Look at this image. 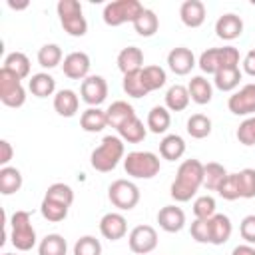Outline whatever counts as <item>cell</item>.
Masks as SVG:
<instances>
[{
	"mask_svg": "<svg viewBox=\"0 0 255 255\" xmlns=\"http://www.w3.org/2000/svg\"><path fill=\"white\" fill-rule=\"evenodd\" d=\"M201 185H203V163L191 157L181 161V165L177 167V175L169 187V195L175 201L183 203V201H189Z\"/></svg>",
	"mask_w": 255,
	"mask_h": 255,
	"instance_id": "6da1fadb",
	"label": "cell"
},
{
	"mask_svg": "<svg viewBox=\"0 0 255 255\" xmlns=\"http://www.w3.org/2000/svg\"><path fill=\"white\" fill-rule=\"evenodd\" d=\"M124 151H126L124 149V139L120 135H106L102 139V143L92 151L90 163L96 171L108 173V171L116 169L120 159H124Z\"/></svg>",
	"mask_w": 255,
	"mask_h": 255,
	"instance_id": "7a4b0ae2",
	"label": "cell"
},
{
	"mask_svg": "<svg viewBox=\"0 0 255 255\" xmlns=\"http://www.w3.org/2000/svg\"><path fill=\"white\" fill-rule=\"evenodd\" d=\"M199 68L205 74H217L223 68H235L239 66V50L235 46H223V48H209L199 56Z\"/></svg>",
	"mask_w": 255,
	"mask_h": 255,
	"instance_id": "3957f363",
	"label": "cell"
},
{
	"mask_svg": "<svg viewBox=\"0 0 255 255\" xmlns=\"http://www.w3.org/2000/svg\"><path fill=\"white\" fill-rule=\"evenodd\" d=\"M159 157L153 151H129L124 157V169L129 177L151 179L159 173Z\"/></svg>",
	"mask_w": 255,
	"mask_h": 255,
	"instance_id": "277c9868",
	"label": "cell"
},
{
	"mask_svg": "<svg viewBox=\"0 0 255 255\" xmlns=\"http://www.w3.org/2000/svg\"><path fill=\"white\" fill-rule=\"evenodd\" d=\"M10 241L18 251H30L36 245V231L32 227L30 211H14L10 217Z\"/></svg>",
	"mask_w": 255,
	"mask_h": 255,
	"instance_id": "5b68a950",
	"label": "cell"
},
{
	"mask_svg": "<svg viewBox=\"0 0 255 255\" xmlns=\"http://www.w3.org/2000/svg\"><path fill=\"white\" fill-rule=\"evenodd\" d=\"M143 10L145 8H143V4L139 0H114V2L106 4L102 18H104V22L108 26L116 28V26H122L126 22L133 24L141 16Z\"/></svg>",
	"mask_w": 255,
	"mask_h": 255,
	"instance_id": "8992f818",
	"label": "cell"
},
{
	"mask_svg": "<svg viewBox=\"0 0 255 255\" xmlns=\"http://www.w3.org/2000/svg\"><path fill=\"white\" fill-rule=\"evenodd\" d=\"M58 16H60V24L62 28L74 36V38H82L88 32V22L84 18L82 12V4L78 0H60L58 6Z\"/></svg>",
	"mask_w": 255,
	"mask_h": 255,
	"instance_id": "52a82bcc",
	"label": "cell"
},
{
	"mask_svg": "<svg viewBox=\"0 0 255 255\" xmlns=\"http://www.w3.org/2000/svg\"><path fill=\"white\" fill-rule=\"evenodd\" d=\"M108 197L114 207L129 211L139 203V187L129 179H116L108 187Z\"/></svg>",
	"mask_w": 255,
	"mask_h": 255,
	"instance_id": "ba28073f",
	"label": "cell"
},
{
	"mask_svg": "<svg viewBox=\"0 0 255 255\" xmlns=\"http://www.w3.org/2000/svg\"><path fill=\"white\" fill-rule=\"evenodd\" d=\"M0 102L8 108H20L26 102V90L22 86V80L4 68H0Z\"/></svg>",
	"mask_w": 255,
	"mask_h": 255,
	"instance_id": "9c48e42d",
	"label": "cell"
},
{
	"mask_svg": "<svg viewBox=\"0 0 255 255\" xmlns=\"http://www.w3.org/2000/svg\"><path fill=\"white\" fill-rule=\"evenodd\" d=\"M129 249L137 255H147L157 247V231L151 225H135L128 235Z\"/></svg>",
	"mask_w": 255,
	"mask_h": 255,
	"instance_id": "30bf717a",
	"label": "cell"
},
{
	"mask_svg": "<svg viewBox=\"0 0 255 255\" xmlns=\"http://www.w3.org/2000/svg\"><path fill=\"white\" fill-rule=\"evenodd\" d=\"M227 108L235 116H255V84H245L227 100Z\"/></svg>",
	"mask_w": 255,
	"mask_h": 255,
	"instance_id": "8fae6325",
	"label": "cell"
},
{
	"mask_svg": "<svg viewBox=\"0 0 255 255\" xmlns=\"http://www.w3.org/2000/svg\"><path fill=\"white\" fill-rule=\"evenodd\" d=\"M80 96L90 108H98L108 98V82L102 76H88L80 86Z\"/></svg>",
	"mask_w": 255,
	"mask_h": 255,
	"instance_id": "7c38bea8",
	"label": "cell"
},
{
	"mask_svg": "<svg viewBox=\"0 0 255 255\" xmlns=\"http://www.w3.org/2000/svg\"><path fill=\"white\" fill-rule=\"evenodd\" d=\"M64 76H68L70 80H86L88 72H90V56L86 52H70L64 58L62 64Z\"/></svg>",
	"mask_w": 255,
	"mask_h": 255,
	"instance_id": "4fadbf2b",
	"label": "cell"
},
{
	"mask_svg": "<svg viewBox=\"0 0 255 255\" xmlns=\"http://www.w3.org/2000/svg\"><path fill=\"white\" fill-rule=\"evenodd\" d=\"M100 233L110 239V241H118L122 237H126L128 233V221L122 213L118 211H110L100 219Z\"/></svg>",
	"mask_w": 255,
	"mask_h": 255,
	"instance_id": "5bb4252c",
	"label": "cell"
},
{
	"mask_svg": "<svg viewBox=\"0 0 255 255\" xmlns=\"http://www.w3.org/2000/svg\"><path fill=\"white\" fill-rule=\"evenodd\" d=\"M167 66H169V70H171L173 74H177V76H187V74L193 70V66H195V56H193V52H191L189 48L177 46V48H173V50L167 54Z\"/></svg>",
	"mask_w": 255,
	"mask_h": 255,
	"instance_id": "9a60e30c",
	"label": "cell"
},
{
	"mask_svg": "<svg viewBox=\"0 0 255 255\" xmlns=\"http://www.w3.org/2000/svg\"><path fill=\"white\" fill-rule=\"evenodd\" d=\"M157 223L167 233H177L185 225V213L177 205H165L157 211Z\"/></svg>",
	"mask_w": 255,
	"mask_h": 255,
	"instance_id": "2e32d148",
	"label": "cell"
},
{
	"mask_svg": "<svg viewBox=\"0 0 255 255\" xmlns=\"http://www.w3.org/2000/svg\"><path fill=\"white\" fill-rule=\"evenodd\" d=\"M215 34H217V38L231 42V40H235L243 34V20L237 14H231V12L223 14L215 22Z\"/></svg>",
	"mask_w": 255,
	"mask_h": 255,
	"instance_id": "e0dca14e",
	"label": "cell"
},
{
	"mask_svg": "<svg viewBox=\"0 0 255 255\" xmlns=\"http://www.w3.org/2000/svg\"><path fill=\"white\" fill-rule=\"evenodd\" d=\"M179 18L187 28H199L205 22V4L201 0H185L179 6Z\"/></svg>",
	"mask_w": 255,
	"mask_h": 255,
	"instance_id": "ac0fdd59",
	"label": "cell"
},
{
	"mask_svg": "<svg viewBox=\"0 0 255 255\" xmlns=\"http://www.w3.org/2000/svg\"><path fill=\"white\" fill-rule=\"evenodd\" d=\"M118 68L120 72L131 74V72H139L143 68V52L137 46H128L118 54Z\"/></svg>",
	"mask_w": 255,
	"mask_h": 255,
	"instance_id": "d6986e66",
	"label": "cell"
},
{
	"mask_svg": "<svg viewBox=\"0 0 255 255\" xmlns=\"http://www.w3.org/2000/svg\"><path fill=\"white\" fill-rule=\"evenodd\" d=\"M78 108H80V98L76 96L74 90H60V92H56V96H54V110H56L58 116L72 118V116H76Z\"/></svg>",
	"mask_w": 255,
	"mask_h": 255,
	"instance_id": "ffe728a7",
	"label": "cell"
},
{
	"mask_svg": "<svg viewBox=\"0 0 255 255\" xmlns=\"http://www.w3.org/2000/svg\"><path fill=\"white\" fill-rule=\"evenodd\" d=\"M209 225H211V245H223L225 241H229V237L233 233V225L227 215L215 213L209 219Z\"/></svg>",
	"mask_w": 255,
	"mask_h": 255,
	"instance_id": "44dd1931",
	"label": "cell"
},
{
	"mask_svg": "<svg viewBox=\"0 0 255 255\" xmlns=\"http://www.w3.org/2000/svg\"><path fill=\"white\" fill-rule=\"evenodd\" d=\"M187 92H189V98L199 104V106H205L211 102L213 98V86L209 84V80H205L203 76H195L189 80L187 84Z\"/></svg>",
	"mask_w": 255,
	"mask_h": 255,
	"instance_id": "7402d4cb",
	"label": "cell"
},
{
	"mask_svg": "<svg viewBox=\"0 0 255 255\" xmlns=\"http://www.w3.org/2000/svg\"><path fill=\"white\" fill-rule=\"evenodd\" d=\"M80 126L84 131L88 133H98L102 131L106 126H108V118H106V112L100 110V108H88L82 112L80 116Z\"/></svg>",
	"mask_w": 255,
	"mask_h": 255,
	"instance_id": "603a6c76",
	"label": "cell"
},
{
	"mask_svg": "<svg viewBox=\"0 0 255 255\" xmlns=\"http://www.w3.org/2000/svg\"><path fill=\"white\" fill-rule=\"evenodd\" d=\"M106 118H108V126H112V128H120L122 124H126L128 120H131V118H135V112H133V108L128 104V102H124V100H118V102H114L108 110H106Z\"/></svg>",
	"mask_w": 255,
	"mask_h": 255,
	"instance_id": "cb8c5ba5",
	"label": "cell"
},
{
	"mask_svg": "<svg viewBox=\"0 0 255 255\" xmlns=\"http://www.w3.org/2000/svg\"><path fill=\"white\" fill-rule=\"evenodd\" d=\"M185 153V141L177 133H169L159 141V155L167 161H175Z\"/></svg>",
	"mask_w": 255,
	"mask_h": 255,
	"instance_id": "d4e9b609",
	"label": "cell"
},
{
	"mask_svg": "<svg viewBox=\"0 0 255 255\" xmlns=\"http://www.w3.org/2000/svg\"><path fill=\"white\" fill-rule=\"evenodd\" d=\"M118 133H120V137H122L124 141H128V143H139V141L145 139L147 129H145L143 122L135 116V118L128 120L126 124H122V126L118 128Z\"/></svg>",
	"mask_w": 255,
	"mask_h": 255,
	"instance_id": "484cf974",
	"label": "cell"
},
{
	"mask_svg": "<svg viewBox=\"0 0 255 255\" xmlns=\"http://www.w3.org/2000/svg\"><path fill=\"white\" fill-rule=\"evenodd\" d=\"M191 98H189V92L185 86L181 84H175L171 86L167 92H165V108L169 112H183L187 106H189Z\"/></svg>",
	"mask_w": 255,
	"mask_h": 255,
	"instance_id": "4316f807",
	"label": "cell"
},
{
	"mask_svg": "<svg viewBox=\"0 0 255 255\" xmlns=\"http://www.w3.org/2000/svg\"><path fill=\"white\" fill-rule=\"evenodd\" d=\"M28 88L36 98H48L56 92V80L50 74L40 72V74H34L28 80Z\"/></svg>",
	"mask_w": 255,
	"mask_h": 255,
	"instance_id": "83f0119b",
	"label": "cell"
},
{
	"mask_svg": "<svg viewBox=\"0 0 255 255\" xmlns=\"http://www.w3.org/2000/svg\"><path fill=\"white\" fill-rule=\"evenodd\" d=\"M4 70L16 74L20 80L28 78L30 76V60L24 52H10L6 58H4V64H2Z\"/></svg>",
	"mask_w": 255,
	"mask_h": 255,
	"instance_id": "f1b7e54d",
	"label": "cell"
},
{
	"mask_svg": "<svg viewBox=\"0 0 255 255\" xmlns=\"http://www.w3.org/2000/svg\"><path fill=\"white\" fill-rule=\"evenodd\" d=\"M171 124L169 110L165 106H153L147 114V128L151 133H165Z\"/></svg>",
	"mask_w": 255,
	"mask_h": 255,
	"instance_id": "f546056e",
	"label": "cell"
},
{
	"mask_svg": "<svg viewBox=\"0 0 255 255\" xmlns=\"http://www.w3.org/2000/svg\"><path fill=\"white\" fill-rule=\"evenodd\" d=\"M241 76H243V74H241L239 66H235V68H223V70H219V72L213 76V84H215V88L221 90V92H231V90H235V88L239 86Z\"/></svg>",
	"mask_w": 255,
	"mask_h": 255,
	"instance_id": "4dcf8cb0",
	"label": "cell"
},
{
	"mask_svg": "<svg viewBox=\"0 0 255 255\" xmlns=\"http://www.w3.org/2000/svg\"><path fill=\"white\" fill-rule=\"evenodd\" d=\"M227 177V169L217 163V161H209L203 163V187L209 191H217V187L221 185V181Z\"/></svg>",
	"mask_w": 255,
	"mask_h": 255,
	"instance_id": "1f68e13d",
	"label": "cell"
},
{
	"mask_svg": "<svg viewBox=\"0 0 255 255\" xmlns=\"http://www.w3.org/2000/svg\"><path fill=\"white\" fill-rule=\"evenodd\" d=\"M22 187V173L16 167H0V193L12 195Z\"/></svg>",
	"mask_w": 255,
	"mask_h": 255,
	"instance_id": "d6a6232c",
	"label": "cell"
},
{
	"mask_svg": "<svg viewBox=\"0 0 255 255\" xmlns=\"http://www.w3.org/2000/svg\"><path fill=\"white\" fill-rule=\"evenodd\" d=\"M157 28H159V18H157L155 12L149 10V8H145V10L141 12V16L133 22V30H135L139 36H143V38L153 36V34L157 32Z\"/></svg>",
	"mask_w": 255,
	"mask_h": 255,
	"instance_id": "836d02e7",
	"label": "cell"
},
{
	"mask_svg": "<svg viewBox=\"0 0 255 255\" xmlns=\"http://www.w3.org/2000/svg\"><path fill=\"white\" fill-rule=\"evenodd\" d=\"M66 251H68V243L58 233L46 235L38 245V255H66Z\"/></svg>",
	"mask_w": 255,
	"mask_h": 255,
	"instance_id": "e575fe53",
	"label": "cell"
},
{
	"mask_svg": "<svg viewBox=\"0 0 255 255\" xmlns=\"http://www.w3.org/2000/svg\"><path fill=\"white\" fill-rule=\"evenodd\" d=\"M141 80L147 88V92H153V90H159L165 86V70L161 66H143L141 68Z\"/></svg>",
	"mask_w": 255,
	"mask_h": 255,
	"instance_id": "d590c367",
	"label": "cell"
},
{
	"mask_svg": "<svg viewBox=\"0 0 255 255\" xmlns=\"http://www.w3.org/2000/svg\"><path fill=\"white\" fill-rule=\"evenodd\" d=\"M187 133L195 139H203L211 133V120L205 114H193L187 120Z\"/></svg>",
	"mask_w": 255,
	"mask_h": 255,
	"instance_id": "8d00e7d4",
	"label": "cell"
},
{
	"mask_svg": "<svg viewBox=\"0 0 255 255\" xmlns=\"http://www.w3.org/2000/svg\"><path fill=\"white\" fill-rule=\"evenodd\" d=\"M122 86H124V92H126L129 98H143V96L149 94L147 88H145V84H143V80H141V70H139V72L126 74Z\"/></svg>",
	"mask_w": 255,
	"mask_h": 255,
	"instance_id": "74e56055",
	"label": "cell"
},
{
	"mask_svg": "<svg viewBox=\"0 0 255 255\" xmlns=\"http://www.w3.org/2000/svg\"><path fill=\"white\" fill-rule=\"evenodd\" d=\"M62 62V48L58 44H44L38 50V64L42 68H56Z\"/></svg>",
	"mask_w": 255,
	"mask_h": 255,
	"instance_id": "f35d334b",
	"label": "cell"
},
{
	"mask_svg": "<svg viewBox=\"0 0 255 255\" xmlns=\"http://www.w3.org/2000/svg\"><path fill=\"white\" fill-rule=\"evenodd\" d=\"M40 213L44 219L52 221V223H58V221H64L66 215H68V205H62L58 201H52V199H42V205H40Z\"/></svg>",
	"mask_w": 255,
	"mask_h": 255,
	"instance_id": "ab89813d",
	"label": "cell"
},
{
	"mask_svg": "<svg viewBox=\"0 0 255 255\" xmlns=\"http://www.w3.org/2000/svg\"><path fill=\"white\" fill-rule=\"evenodd\" d=\"M46 199H52V201H58L62 205H72L74 203V191L70 185L66 183H52L48 189H46Z\"/></svg>",
	"mask_w": 255,
	"mask_h": 255,
	"instance_id": "60d3db41",
	"label": "cell"
},
{
	"mask_svg": "<svg viewBox=\"0 0 255 255\" xmlns=\"http://www.w3.org/2000/svg\"><path fill=\"white\" fill-rule=\"evenodd\" d=\"M217 193L227 199V201H235L241 197V189H239V175L237 173H227V177L221 181V185L217 187Z\"/></svg>",
	"mask_w": 255,
	"mask_h": 255,
	"instance_id": "b9f144b4",
	"label": "cell"
},
{
	"mask_svg": "<svg viewBox=\"0 0 255 255\" xmlns=\"http://www.w3.org/2000/svg\"><path fill=\"white\" fill-rule=\"evenodd\" d=\"M74 255H102V243L94 235H84L74 243Z\"/></svg>",
	"mask_w": 255,
	"mask_h": 255,
	"instance_id": "7bdbcfd3",
	"label": "cell"
},
{
	"mask_svg": "<svg viewBox=\"0 0 255 255\" xmlns=\"http://www.w3.org/2000/svg\"><path fill=\"white\" fill-rule=\"evenodd\" d=\"M193 215L195 219H211L215 215V199L211 195H199L193 201Z\"/></svg>",
	"mask_w": 255,
	"mask_h": 255,
	"instance_id": "ee69618b",
	"label": "cell"
},
{
	"mask_svg": "<svg viewBox=\"0 0 255 255\" xmlns=\"http://www.w3.org/2000/svg\"><path fill=\"white\" fill-rule=\"evenodd\" d=\"M239 189L243 199H253L255 197V169L245 167L239 173Z\"/></svg>",
	"mask_w": 255,
	"mask_h": 255,
	"instance_id": "f6af8a7d",
	"label": "cell"
},
{
	"mask_svg": "<svg viewBox=\"0 0 255 255\" xmlns=\"http://www.w3.org/2000/svg\"><path fill=\"white\" fill-rule=\"evenodd\" d=\"M237 139L243 145H255V116L247 118L237 128Z\"/></svg>",
	"mask_w": 255,
	"mask_h": 255,
	"instance_id": "bcb514c9",
	"label": "cell"
},
{
	"mask_svg": "<svg viewBox=\"0 0 255 255\" xmlns=\"http://www.w3.org/2000/svg\"><path fill=\"white\" fill-rule=\"evenodd\" d=\"M191 237L197 243H211V225H209V219H195L191 223Z\"/></svg>",
	"mask_w": 255,
	"mask_h": 255,
	"instance_id": "7dc6e473",
	"label": "cell"
},
{
	"mask_svg": "<svg viewBox=\"0 0 255 255\" xmlns=\"http://www.w3.org/2000/svg\"><path fill=\"white\" fill-rule=\"evenodd\" d=\"M239 233H241V237H243L249 245L255 243V215L243 217V221H241V225H239Z\"/></svg>",
	"mask_w": 255,
	"mask_h": 255,
	"instance_id": "c3c4849f",
	"label": "cell"
},
{
	"mask_svg": "<svg viewBox=\"0 0 255 255\" xmlns=\"http://www.w3.org/2000/svg\"><path fill=\"white\" fill-rule=\"evenodd\" d=\"M12 155H14V149H12L10 141L8 139H0V165L6 167L8 161L12 159Z\"/></svg>",
	"mask_w": 255,
	"mask_h": 255,
	"instance_id": "681fc988",
	"label": "cell"
},
{
	"mask_svg": "<svg viewBox=\"0 0 255 255\" xmlns=\"http://www.w3.org/2000/svg\"><path fill=\"white\" fill-rule=\"evenodd\" d=\"M243 72L255 78V50H249L243 58Z\"/></svg>",
	"mask_w": 255,
	"mask_h": 255,
	"instance_id": "f907efd6",
	"label": "cell"
},
{
	"mask_svg": "<svg viewBox=\"0 0 255 255\" xmlns=\"http://www.w3.org/2000/svg\"><path fill=\"white\" fill-rule=\"evenodd\" d=\"M231 255H255V249L247 243V245H237L233 251H231Z\"/></svg>",
	"mask_w": 255,
	"mask_h": 255,
	"instance_id": "816d5d0a",
	"label": "cell"
},
{
	"mask_svg": "<svg viewBox=\"0 0 255 255\" xmlns=\"http://www.w3.org/2000/svg\"><path fill=\"white\" fill-rule=\"evenodd\" d=\"M8 6L14 8V10H22V8H26L28 4H14V2H8Z\"/></svg>",
	"mask_w": 255,
	"mask_h": 255,
	"instance_id": "f5cc1de1",
	"label": "cell"
},
{
	"mask_svg": "<svg viewBox=\"0 0 255 255\" xmlns=\"http://www.w3.org/2000/svg\"><path fill=\"white\" fill-rule=\"evenodd\" d=\"M4 255H16V253H4Z\"/></svg>",
	"mask_w": 255,
	"mask_h": 255,
	"instance_id": "db71d44e",
	"label": "cell"
}]
</instances>
